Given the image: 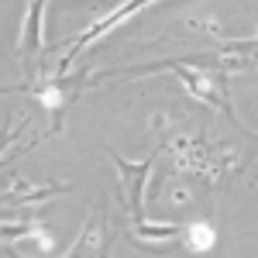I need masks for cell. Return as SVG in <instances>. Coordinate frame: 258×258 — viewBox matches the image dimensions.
Wrapping results in <instances>:
<instances>
[{
    "mask_svg": "<svg viewBox=\"0 0 258 258\" xmlns=\"http://www.w3.org/2000/svg\"><path fill=\"white\" fill-rule=\"evenodd\" d=\"M148 4H152V0H127V4H120L117 11H110L107 18H100L97 24H93V28H86V31H83L80 38L73 41V48H69V55H66V62H62V69H66L69 62L76 59V52H80V48L86 45V41H93L97 35H103V31H110V28H117V24H120L124 18H131V14H138L141 7H148Z\"/></svg>",
    "mask_w": 258,
    "mask_h": 258,
    "instance_id": "cell-1",
    "label": "cell"
},
{
    "mask_svg": "<svg viewBox=\"0 0 258 258\" xmlns=\"http://www.w3.org/2000/svg\"><path fill=\"white\" fill-rule=\"evenodd\" d=\"M193 238H197V248H207V244L214 241V234H210L207 227H197V231H193Z\"/></svg>",
    "mask_w": 258,
    "mask_h": 258,
    "instance_id": "cell-2",
    "label": "cell"
}]
</instances>
